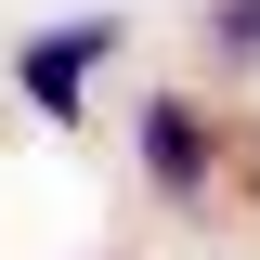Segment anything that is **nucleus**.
<instances>
[{
	"label": "nucleus",
	"instance_id": "nucleus-4",
	"mask_svg": "<svg viewBox=\"0 0 260 260\" xmlns=\"http://www.w3.org/2000/svg\"><path fill=\"white\" fill-rule=\"evenodd\" d=\"M247 195H260V143H247Z\"/></svg>",
	"mask_w": 260,
	"mask_h": 260
},
{
	"label": "nucleus",
	"instance_id": "nucleus-3",
	"mask_svg": "<svg viewBox=\"0 0 260 260\" xmlns=\"http://www.w3.org/2000/svg\"><path fill=\"white\" fill-rule=\"evenodd\" d=\"M208 65H260V0H208Z\"/></svg>",
	"mask_w": 260,
	"mask_h": 260
},
{
	"label": "nucleus",
	"instance_id": "nucleus-1",
	"mask_svg": "<svg viewBox=\"0 0 260 260\" xmlns=\"http://www.w3.org/2000/svg\"><path fill=\"white\" fill-rule=\"evenodd\" d=\"M130 156H143V182H156V208H208V182H221V117L195 91H143V117H130Z\"/></svg>",
	"mask_w": 260,
	"mask_h": 260
},
{
	"label": "nucleus",
	"instance_id": "nucleus-2",
	"mask_svg": "<svg viewBox=\"0 0 260 260\" xmlns=\"http://www.w3.org/2000/svg\"><path fill=\"white\" fill-rule=\"evenodd\" d=\"M117 39H130L117 13H65L52 39H26V52H13V91H26L52 130H78V91H91V65H117Z\"/></svg>",
	"mask_w": 260,
	"mask_h": 260
}]
</instances>
